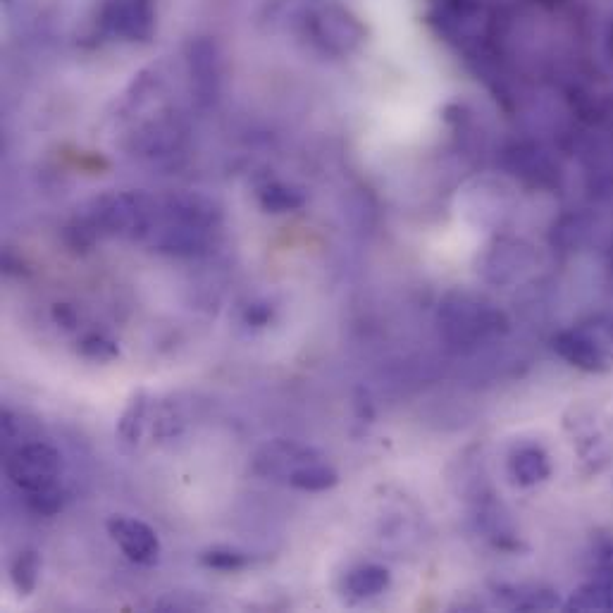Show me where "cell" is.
<instances>
[{
	"instance_id": "6da1fadb",
	"label": "cell",
	"mask_w": 613,
	"mask_h": 613,
	"mask_svg": "<svg viewBox=\"0 0 613 613\" xmlns=\"http://www.w3.org/2000/svg\"><path fill=\"white\" fill-rule=\"evenodd\" d=\"M504 313L468 294H454L439 308V334L454 351L478 349L487 339L506 332Z\"/></svg>"
},
{
	"instance_id": "7a4b0ae2",
	"label": "cell",
	"mask_w": 613,
	"mask_h": 613,
	"mask_svg": "<svg viewBox=\"0 0 613 613\" xmlns=\"http://www.w3.org/2000/svg\"><path fill=\"white\" fill-rule=\"evenodd\" d=\"M60 454L46 442H24L8 454L5 473L12 485L24 494L60 485Z\"/></svg>"
},
{
	"instance_id": "3957f363",
	"label": "cell",
	"mask_w": 613,
	"mask_h": 613,
	"mask_svg": "<svg viewBox=\"0 0 613 613\" xmlns=\"http://www.w3.org/2000/svg\"><path fill=\"white\" fill-rule=\"evenodd\" d=\"M313 41L318 43L323 51L334 55H344L356 51L365 39V27L361 20L339 5H325V8L315 10L308 22Z\"/></svg>"
},
{
	"instance_id": "277c9868",
	"label": "cell",
	"mask_w": 613,
	"mask_h": 613,
	"mask_svg": "<svg viewBox=\"0 0 613 613\" xmlns=\"http://www.w3.org/2000/svg\"><path fill=\"white\" fill-rule=\"evenodd\" d=\"M108 532L129 561L139 566H156L160 559V540L156 530L144 520L129 516H113L108 520Z\"/></svg>"
},
{
	"instance_id": "5b68a950",
	"label": "cell",
	"mask_w": 613,
	"mask_h": 613,
	"mask_svg": "<svg viewBox=\"0 0 613 613\" xmlns=\"http://www.w3.org/2000/svg\"><path fill=\"white\" fill-rule=\"evenodd\" d=\"M315 458H320L315 449H308L296 442H282L280 439V442L265 444V447L258 451L256 458H253V468H256V473L263 475V478L289 482L296 470L308 466Z\"/></svg>"
},
{
	"instance_id": "8992f818",
	"label": "cell",
	"mask_w": 613,
	"mask_h": 613,
	"mask_svg": "<svg viewBox=\"0 0 613 613\" xmlns=\"http://www.w3.org/2000/svg\"><path fill=\"white\" fill-rule=\"evenodd\" d=\"M551 346L563 361L575 365V368L585 370V373H604L611 368V358L594 339L582 332H559L551 339Z\"/></svg>"
},
{
	"instance_id": "52a82bcc",
	"label": "cell",
	"mask_w": 613,
	"mask_h": 613,
	"mask_svg": "<svg viewBox=\"0 0 613 613\" xmlns=\"http://www.w3.org/2000/svg\"><path fill=\"white\" fill-rule=\"evenodd\" d=\"M530 246L518 244V241H499L485 260V277L494 284H509L518 282L532 268Z\"/></svg>"
},
{
	"instance_id": "ba28073f",
	"label": "cell",
	"mask_w": 613,
	"mask_h": 613,
	"mask_svg": "<svg viewBox=\"0 0 613 613\" xmlns=\"http://www.w3.org/2000/svg\"><path fill=\"white\" fill-rule=\"evenodd\" d=\"M189 70L196 98L201 103H213L220 91V58L215 43L198 39L189 46Z\"/></svg>"
},
{
	"instance_id": "9c48e42d",
	"label": "cell",
	"mask_w": 613,
	"mask_h": 613,
	"mask_svg": "<svg viewBox=\"0 0 613 613\" xmlns=\"http://www.w3.org/2000/svg\"><path fill=\"white\" fill-rule=\"evenodd\" d=\"M105 15L110 27L129 41H144L153 32V0H110Z\"/></svg>"
},
{
	"instance_id": "30bf717a",
	"label": "cell",
	"mask_w": 613,
	"mask_h": 613,
	"mask_svg": "<svg viewBox=\"0 0 613 613\" xmlns=\"http://www.w3.org/2000/svg\"><path fill=\"white\" fill-rule=\"evenodd\" d=\"M509 473L516 485L520 487H532L540 485L551 475V463L549 456L544 454V449L528 444V447H520L513 451L509 458Z\"/></svg>"
},
{
	"instance_id": "8fae6325",
	"label": "cell",
	"mask_w": 613,
	"mask_h": 613,
	"mask_svg": "<svg viewBox=\"0 0 613 613\" xmlns=\"http://www.w3.org/2000/svg\"><path fill=\"white\" fill-rule=\"evenodd\" d=\"M389 582H392V578H389V571L385 566L365 563V566H358L346 575L344 590L354 599H373L380 597V594L387 590Z\"/></svg>"
},
{
	"instance_id": "7c38bea8",
	"label": "cell",
	"mask_w": 613,
	"mask_h": 613,
	"mask_svg": "<svg viewBox=\"0 0 613 613\" xmlns=\"http://www.w3.org/2000/svg\"><path fill=\"white\" fill-rule=\"evenodd\" d=\"M146 411H148V396L144 389H139L125 411H122L120 420H117V437H120L122 447H136L141 442V435H144V425H146Z\"/></svg>"
},
{
	"instance_id": "4fadbf2b",
	"label": "cell",
	"mask_w": 613,
	"mask_h": 613,
	"mask_svg": "<svg viewBox=\"0 0 613 613\" xmlns=\"http://www.w3.org/2000/svg\"><path fill=\"white\" fill-rule=\"evenodd\" d=\"M511 167L516 170V175L532 184H547L554 177V165L537 146H518L511 153Z\"/></svg>"
},
{
	"instance_id": "5bb4252c",
	"label": "cell",
	"mask_w": 613,
	"mask_h": 613,
	"mask_svg": "<svg viewBox=\"0 0 613 613\" xmlns=\"http://www.w3.org/2000/svg\"><path fill=\"white\" fill-rule=\"evenodd\" d=\"M337 482H339V473L330 466V463L323 461V456H320L308 463V466L296 470L287 485L301 489V492H327V489H332Z\"/></svg>"
},
{
	"instance_id": "9a60e30c",
	"label": "cell",
	"mask_w": 613,
	"mask_h": 613,
	"mask_svg": "<svg viewBox=\"0 0 613 613\" xmlns=\"http://www.w3.org/2000/svg\"><path fill=\"white\" fill-rule=\"evenodd\" d=\"M568 609L573 611H609L613 609V580H597L582 585L573 594Z\"/></svg>"
},
{
	"instance_id": "2e32d148",
	"label": "cell",
	"mask_w": 613,
	"mask_h": 613,
	"mask_svg": "<svg viewBox=\"0 0 613 613\" xmlns=\"http://www.w3.org/2000/svg\"><path fill=\"white\" fill-rule=\"evenodd\" d=\"M39 578H41V556L36 554L34 549L20 551L10 566V580L12 585H15V590L24 594V597H29V594L36 590V585H39Z\"/></svg>"
},
{
	"instance_id": "e0dca14e",
	"label": "cell",
	"mask_w": 613,
	"mask_h": 613,
	"mask_svg": "<svg viewBox=\"0 0 613 613\" xmlns=\"http://www.w3.org/2000/svg\"><path fill=\"white\" fill-rule=\"evenodd\" d=\"M258 198L260 206L270 210V213H289V210L301 208L303 201H306L299 189L282 182H268L265 187H260Z\"/></svg>"
},
{
	"instance_id": "ac0fdd59",
	"label": "cell",
	"mask_w": 613,
	"mask_h": 613,
	"mask_svg": "<svg viewBox=\"0 0 613 613\" xmlns=\"http://www.w3.org/2000/svg\"><path fill=\"white\" fill-rule=\"evenodd\" d=\"M249 561L251 559L244 554V551L232 549V547H213L201 554L203 566L213 568V571H222V573L244 571V568L249 566Z\"/></svg>"
},
{
	"instance_id": "d6986e66",
	"label": "cell",
	"mask_w": 613,
	"mask_h": 613,
	"mask_svg": "<svg viewBox=\"0 0 613 613\" xmlns=\"http://www.w3.org/2000/svg\"><path fill=\"white\" fill-rule=\"evenodd\" d=\"M63 504H65V494L60 485L27 494V506L34 513H39V516H55V513L63 509Z\"/></svg>"
},
{
	"instance_id": "ffe728a7",
	"label": "cell",
	"mask_w": 613,
	"mask_h": 613,
	"mask_svg": "<svg viewBox=\"0 0 613 613\" xmlns=\"http://www.w3.org/2000/svg\"><path fill=\"white\" fill-rule=\"evenodd\" d=\"M79 351H82L84 358H89V361H113L117 356V346L115 342H110L108 337H103V334H86L82 339V344H79Z\"/></svg>"
},
{
	"instance_id": "44dd1931",
	"label": "cell",
	"mask_w": 613,
	"mask_h": 613,
	"mask_svg": "<svg viewBox=\"0 0 613 613\" xmlns=\"http://www.w3.org/2000/svg\"><path fill=\"white\" fill-rule=\"evenodd\" d=\"M55 320H58V323H65V327H72L74 313L70 311V306H55Z\"/></svg>"
},
{
	"instance_id": "7402d4cb",
	"label": "cell",
	"mask_w": 613,
	"mask_h": 613,
	"mask_svg": "<svg viewBox=\"0 0 613 613\" xmlns=\"http://www.w3.org/2000/svg\"><path fill=\"white\" fill-rule=\"evenodd\" d=\"M602 117H604V120H609L611 125H613V98L602 108Z\"/></svg>"
},
{
	"instance_id": "603a6c76",
	"label": "cell",
	"mask_w": 613,
	"mask_h": 613,
	"mask_svg": "<svg viewBox=\"0 0 613 613\" xmlns=\"http://www.w3.org/2000/svg\"><path fill=\"white\" fill-rule=\"evenodd\" d=\"M609 53L613 55V27H611V34H609Z\"/></svg>"
}]
</instances>
